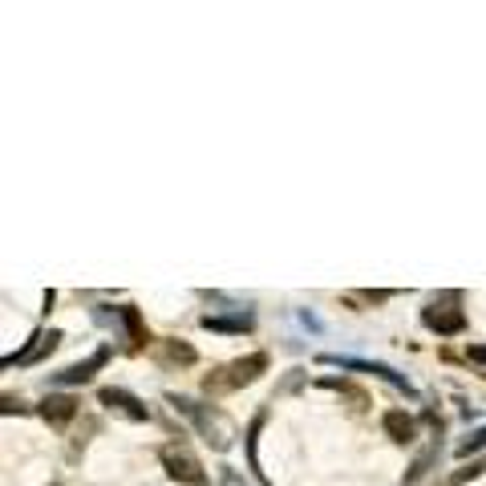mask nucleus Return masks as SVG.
I'll list each match as a JSON object with an SVG mask.
<instances>
[{"mask_svg":"<svg viewBox=\"0 0 486 486\" xmlns=\"http://www.w3.org/2000/svg\"><path fill=\"white\" fill-rule=\"evenodd\" d=\"M267 373V353H248L239 357V361H228L220 365V369H211L207 377H203V393L207 397H223V393H235L243 390V385L259 382Z\"/></svg>","mask_w":486,"mask_h":486,"instance_id":"1","label":"nucleus"},{"mask_svg":"<svg viewBox=\"0 0 486 486\" xmlns=\"http://www.w3.org/2000/svg\"><path fill=\"white\" fill-rule=\"evenodd\" d=\"M166 401H171L179 413H187V418L195 421V429L203 434V442H207L211 450H228L231 446V426H228V418H223L220 410L199 405V401H191V397H179V393H166Z\"/></svg>","mask_w":486,"mask_h":486,"instance_id":"2","label":"nucleus"},{"mask_svg":"<svg viewBox=\"0 0 486 486\" xmlns=\"http://www.w3.org/2000/svg\"><path fill=\"white\" fill-rule=\"evenodd\" d=\"M421 324L438 336H458L467 333V312H462V292H438L421 308Z\"/></svg>","mask_w":486,"mask_h":486,"instance_id":"3","label":"nucleus"},{"mask_svg":"<svg viewBox=\"0 0 486 486\" xmlns=\"http://www.w3.org/2000/svg\"><path fill=\"white\" fill-rule=\"evenodd\" d=\"M158 458H162V467H166V474H171L174 482H182V486H207L211 482L203 462L182 446V442H166V446L158 450Z\"/></svg>","mask_w":486,"mask_h":486,"instance_id":"4","label":"nucleus"},{"mask_svg":"<svg viewBox=\"0 0 486 486\" xmlns=\"http://www.w3.org/2000/svg\"><path fill=\"white\" fill-rule=\"evenodd\" d=\"M320 365H336V369H353V373H373V377H382V382H390L393 390H401L405 397H413V385L401 377L397 369H390V365L382 361H361V357H336V353H324Z\"/></svg>","mask_w":486,"mask_h":486,"instance_id":"5","label":"nucleus"},{"mask_svg":"<svg viewBox=\"0 0 486 486\" xmlns=\"http://www.w3.org/2000/svg\"><path fill=\"white\" fill-rule=\"evenodd\" d=\"M58 341H61L58 328H37V333H33V341L25 344L20 353H9V357H4V369H12V365H37L41 357H49L53 349H58Z\"/></svg>","mask_w":486,"mask_h":486,"instance_id":"6","label":"nucleus"},{"mask_svg":"<svg viewBox=\"0 0 486 486\" xmlns=\"http://www.w3.org/2000/svg\"><path fill=\"white\" fill-rule=\"evenodd\" d=\"M97 401H102L105 410H118L122 418H130V421H150V410H146L143 401L134 397V393L118 390V385H105V390L97 393Z\"/></svg>","mask_w":486,"mask_h":486,"instance_id":"7","label":"nucleus"},{"mask_svg":"<svg viewBox=\"0 0 486 486\" xmlns=\"http://www.w3.org/2000/svg\"><path fill=\"white\" fill-rule=\"evenodd\" d=\"M110 361V344H102L94 357H86V361H77V365H69V369H61L58 377H53V385H86V382H94V373L102 369V365Z\"/></svg>","mask_w":486,"mask_h":486,"instance_id":"8","label":"nucleus"},{"mask_svg":"<svg viewBox=\"0 0 486 486\" xmlns=\"http://www.w3.org/2000/svg\"><path fill=\"white\" fill-rule=\"evenodd\" d=\"M77 405H81V401L69 397V393H49V397L41 401V418H45L53 429H66L69 421L77 418Z\"/></svg>","mask_w":486,"mask_h":486,"instance_id":"9","label":"nucleus"},{"mask_svg":"<svg viewBox=\"0 0 486 486\" xmlns=\"http://www.w3.org/2000/svg\"><path fill=\"white\" fill-rule=\"evenodd\" d=\"M154 361L162 365V369H187V365L199 361V353H195L187 341H154Z\"/></svg>","mask_w":486,"mask_h":486,"instance_id":"10","label":"nucleus"},{"mask_svg":"<svg viewBox=\"0 0 486 486\" xmlns=\"http://www.w3.org/2000/svg\"><path fill=\"white\" fill-rule=\"evenodd\" d=\"M203 328H207V333H228V336H239V333H251V328H256V316L251 312H243V308H239L235 316H203Z\"/></svg>","mask_w":486,"mask_h":486,"instance_id":"11","label":"nucleus"},{"mask_svg":"<svg viewBox=\"0 0 486 486\" xmlns=\"http://www.w3.org/2000/svg\"><path fill=\"white\" fill-rule=\"evenodd\" d=\"M382 426H385V434H390L393 442H401V446H410V442L418 438V421H413L405 410H390L382 418Z\"/></svg>","mask_w":486,"mask_h":486,"instance_id":"12","label":"nucleus"},{"mask_svg":"<svg viewBox=\"0 0 486 486\" xmlns=\"http://www.w3.org/2000/svg\"><path fill=\"white\" fill-rule=\"evenodd\" d=\"M122 328L126 336H130V353H143L146 344H150V333H146V324H143V312L134 305H122Z\"/></svg>","mask_w":486,"mask_h":486,"instance_id":"13","label":"nucleus"},{"mask_svg":"<svg viewBox=\"0 0 486 486\" xmlns=\"http://www.w3.org/2000/svg\"><path fill=\"white\" fill-rule=\"evenodd\" d=\"M264 418H267V410H259L256 418H251L248 434H243V446H248V467L256 470V478H259V482H264V470H259V458H256V438H259V426H264Z\"/></svg>","mask_w":486,"mask_h":486,"instance_id":"14","label":"nucleus"},{"mask_svg":"<svg viewBox=\"0 0 486 486\" xmlns=\"http://www.w3.org/2000/svg\"><path fill=\"white\" fill-rule=\"evenodd\" d=\"M486 446V426H478L474 434H467V442H458V458H470Z\"/></svg>","mask_w":486,"mask_h":486,"instance_id":"15","label":"nucleus"},{"mask_svg":"<svg viewBox=\"0 0 486 486\" xmlns=\"http://www.w3.org/2000/svg\"><path fill=\"white\" fill-rule=\"evenodd\" d=\"M390 296H393V292H357L353 300H365V305H385Z\"/></svg>","mask_w":486,"mask_h":486,"instance_id":"16","label":"nucleus"},{"mask_svg":"<svg viewBox=\"0 0 486 486\" xmlns=\"http://www.w3.org/2000/svg\"><path fill=\"white\" fill-rule=\"evenodd\" d=\"M467 357H470V361H474V365H486V344H470V349H467Z\"/></svg>","mask_w":486,"mask_h":486,"instance_id":"17","label":"nucleus"}]
</instances>
